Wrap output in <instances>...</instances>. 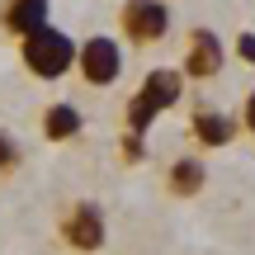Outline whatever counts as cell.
I'll return each instance as SVG.
<instances>
[{
    "label": "cell",
    "instance_id": "6da1fadb",
    "mask_svg": "<svg viewBox=\"0 0 255 255\" xmlns=\"http://www.w3.org/2000/svg\"><path fill=\"white\" fill-rule=\"evenodd\" d=\"M184 85L189 81H184L180 66H151V71L142 76V85L132 90L128 109H123V128L128 132H146L165 109H175V104L184 100Z\"/></svg>",
    "mask_w": 255,
    "mask_h": 255
},
{
    "label": "cell",
    "instance_id": "7a4b0ae2",
    "mask_svg": "<svg viewBox=\"0 0 255 255\" xmlns=\"http://www.w3.org/2000/svg\"><path fill=\"white\" fill-rule=\"evenodd\" d=\"M76 38L66 33V28L57 24H43L38 33L19 38V62H24V71L33 76V81H66V76L76 71Z\"/></svg>",
    "mask_w": 255,
    "mask_h": 255
},
{
    "label": "cell",
    "instance_id": "3957f363",
    "mask_svg": "<svg viewBox=\"0 0 255 255\" xmlns=\"http://www.w3.org/2000/svg\"><path fill=\"white\" fill-rule=\"evenodd\" d=\"M57 241L76 255H100L109 241V218L95 199H71L57 213Z\"/></svg>",
    "mask_w": 255,
    "mask_h": 255
},
{
    "label": "cell",
    "instance_id": "277c9868",
    "mask_svg": "<svg viewBox=\"0 0 255 255\" xmlns=\"http://www.w3.org/2000/svg\"><path fill=\"white\" fill-rule=\"evenodd\" d=\"M123 62H128L123 57V38H114V33H90L76 47V76H81V85H90V90L119 85Z\"/></svg>",
    "mask_w": 255,
    "mask_h": 255
},
{
    "label": "cell",
    "instance_id": "5b68a950",
    "mask_svg": "<svg viewBox=\"0 0 255 255\" xmlns=\"http://www.w3.org/2000/svg\"><path fill=\"white\" fill-rule=\"evenodd\" d=\"M119 38L128 47H161L170 38V0H123Z\"/></svg>",
    "mask_w": 255,
    "mask_h": 255
},
{
    "label": "cell",
    "instance_id": "8992f818",
    "mask_svg": "<svg viewBox=\"0 0 255 255\" xmlns=\"http://www.w3.org/2000/svg\"><path fill=\"white\" fill-rule=\"evenodd\" d=\"M222 66H227V43H222L213 28L194 24L189 33H184V62H180L184 81H194V85L218 81V76H222Z\"/></svg>",
    "mask_w": 255,
    "mask_h": 255
},
{
    "label": "cell",
    "instance_id": "52a82bcc",
    "mask_svg": "<svg viewBox=\"0 0 255 255\" xmlns=\"http://www.w3.org/2000/svg\"><path fill=\"white\" fill-rule=\"evenodd\" d=\"M241 132V119L237 114H222V109H208V104H199L189 119V137L203 146V151H222V146H232Z\"/></svg>",
    "mask_w": 255,
    "mask_h": 255
},
{
    "label": "cell",
    "instance_id": "ba28073f",
    "mask_svg": "<svg viewBox=\"0 0 255 255\" xmlns=\"http://www.w3.org/2000/svg\"><path fill=\"white\" fill-rule=\"evenodd\" d=\"M43 24H52V0H0V33L5 38H28Z\"/></svg>",
    "mask_w": 255,
    "mask_h": 255
},
{
    "label": "cell",
    "instance_id": "9c48e42d",
    "mask_svg": "<svg viewBox=\"0 0 255 255\" xmlns=\"http://www.w3.org/2000/svg\"><path fill=\"white\" fill-rule=\"evenodd\" d=\"M203 189H208V165L199 156H180L165 165V194L170 199H199Z\"/></svg>",
    "mask_w": 255,
    "mask_h": 255
},
{
    "label": "cell",
    "instance_id": "30bf717a",
    "mask_svg": "<svg viewBox=\"0 0 255 255\" xmlns=\"http://www.w3.org/2000/svg\"><path fill=\"white\" fill-rule=\"evenodd\" d=\"M38 128H43L47 142H76V137H81V128H85V119H81V109H76V104L52 100V104L43 109V119H38Z\"/></svg>",
    "mask_w": 255,
    "mask_h": 255
},
{
    "label": "cell",
    "instance_id": "8fae6325",
    "mask_svg": "<svg viewBox=\"0 0 255 255\" xmlns=\"http://www.w3.org/2000/svg\"><path fill=\"white\" fill-rule=\"evenodd\" d=\"M19 165H24V146H19L9 132H0V180H9Z\"/></svg>",
    "mask_w": 255,
    "mask_h": 255
},
{
    "label": "cell",
    "instance_id": "7c38bea8",
    "mask_svg": "<svg viewBox=\"0 0 255 255\" xmlns=\"http://www.w3.org/2000/svg\"><path fill=\"white\" fill-rule=\"evenodd\" d=\"M146 132H128L123 128V137H119V156H123V165H137L146 156V142H142Z\"/></svg>",
    "mask_w": 255,
    "mask_h": 255
},
{
    "label": "cell",
    "instance_id": "4fadbf2b",
    "mask_svg": "<svg viewBox=\"0 0 255 255\" xmlns=\"http://www.w3.org/2000/svg\"><path fill=\"white\" fill-rule=\"evenodd\" d=\"M232 57H237L241 66H255V28H241V33L232 38Z\"/></svg>",
    "mask_w": 255,
    "mask_h": 255
},
{
    "label": "cell",
    "instance_id": "5bb4252c",
    "mask_svg": "<svg viewBox=\"0 0 255 255\" xmlns=\"http://www.w3.org/2000/svg\"><path fill=\"white\" fill-rule=\"evenodd\" d=\"M237 119H241V132L255 137V90H246V100H241V114H237Z\"/></svg>",
    "mask_w": 255,
    "mask_h": 255
}]
</instances>
